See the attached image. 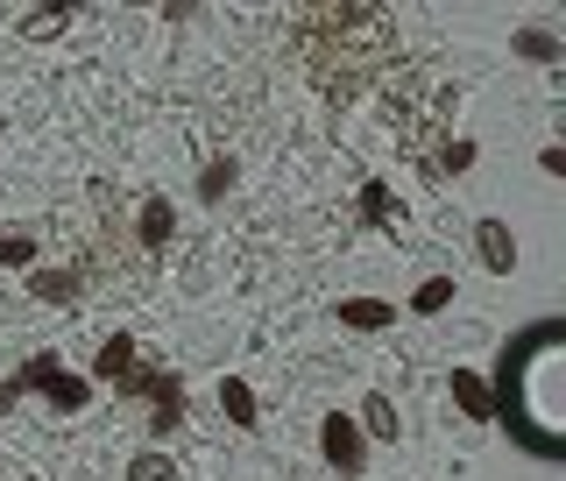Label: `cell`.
<instances>
[{"label":"cell","mask_w":566,"mask_h":481,"mask_svg":"<svg viewBox=\"0 0 566 481\" xmlns=\"http://www.w3.org/2000/svg\"><path fill=\"white\" fill-rule=\"evenodd\" d=\"M559 341H566V318H538V326H524V333H517V341H510V347H503V362H495V389H489V397H495V404H503V397H510V383H517V376H524V368H531V362H538V354H553Z\"/></svg>","instance_id":"cell-1"},{"label":"cell","mask_w":566,"mask_h":481,"mask_svg":"<svg viewBox=\"0 0 566 481\" xmlns=\"http://www.w3.org/2000/svg\"><path fill=\"white\" fill-rule=\"evenodd\" d=\"M14 389H43V397L57 404V411H85V397H93V383L64 376V362H57V354H35V362H22Z\"/></svg>","instance_id":"cell-2"},{"label":"cell","mask_w":566,"mask_h":481,"mask_svg":"<svg viewBox=\"0 0 566 481\" xmlns=\"http://www.w3.org/2000/svg\"><path fill=\"white\" fill-rule=\"evenodd\" d=\"M318 453H326V460H333V468H340V474L354 481V474H361V468H368V439H361V425H354V418H340V411H333L326 425H318Z\"/></svg>","instance_id":"cell-3"},{"label":"cell","mask_w":566,"mask_h":481,"mask_svg":"<svg viewBox=\"0 0 566 481\" xmlns=\"http://www.w3.org/2000/svg\"><path fill=\"white\" fill-rule=\"evenodd\" d=\"M120 389H135V397H149V404H156L149 432H164V439H170V425H185V389H177V376H128Z\"/></svg>","instance_id":"cell-4"},{"label":"cell","mask_w":566,"mask_h":481,"mask_svg":"<svg viewBox=\"0 0 566 481\" xmlns=\"http://www.w3.org/2000/svg\"><path fill=\"white\" fill-rule=\"evenodd\" d=\"M474 255H482L489 276H510V270H517V234H510L503 220H482V227H474Z\"/></svg>","instance_id":"cell-5"},{"label":"cell","mask_w":566,"mask_h":481,"mask_svg":"<svg viewBox=\"0 0 566 481\" xmlns=\"http://www.w3.org/2000/svg\"><path fill=\"white\" fill-rule=\"evenodd\" d=\"M93 376H99V383H114V389L135 376V341H128V333H114V341L93 354Z\"/></svg>","instance_id":"cell-6"},{"label":"cell","mask_w":566,"mask_h":481,"mask_svg":"<svg viewBox=\"0 0 566 481\" xmlns=\"http://www.w3.org/2000/svg\"><path fill=\"white\" fill-rule=\"evenodd\" d=\"M453 404L468 411L474 425H495V397H489V383L482 376H468V368H453Z\"/></svg>","instance_id":"cell-7"},{"label":"cell","mask_w":566,"mask_h":481,"mask_svg":"<svg viewBox=\"0 0 566 481\" xmlns=\"http://www.w3.org/2000/svg\"><path fill=\"white\" fill-rule=\"evenodd\" d=\"M389 318H397V305H382V297H340V326L347 333H382Z\"/></svg>","instance_id":"cell-8"},{"label":"cell","mask_w":566,"mask_h":481,"mask_svg":"<svg viewBox=\"0 0 566 481\" xmlns=\"http://www.w3.org/2000/svg\"><path fill=\"white\" fill-rule=\"evenodd\" d=\"M361 220H368V227H389V234H397L403 206H397V191H389L382 177H368V185H361Z\"/></svg>","instance_id":"cell-9"},{"label":"cell","mask_w":566,"mask_h":481,"mask_svg":"<svg viewBox=\"0 0 566 481\" xmlns=\"http://www.w3.org/2000/svg\"><path fill=\"white\" fill-rule=\"evenodd\" d=\"M29 297H35V305H71V297H78V270H35Z\"/></svg>","instance_id":"cell-10"},{"label":"cell","mask_w":566,"mask_h":481,"mask_svg":"<svg viewBox=\"0 0 566 481\" xmlns=\"http://www.w3.org/2000/svg\"><path fill=\"white\" fill-rule=\"evenodd\" d=\"M135 234H142V248H164V241L177 234V212H170V199H142Z\"/></svg>","instance_id":"cell-11"},{"label":"cell","mask_w":566,"mask_h":481,"mask_svg":"<svg viewBox=\"0 0 566 481\" xmlns=\"http://www.w3.org/2000/svg\"><path fill=\"white\" fill-rule=\"evenodd\" d=\"M354 425H361V439H397V432H403V425H397V404H389L382 389L361 404V418H354Z\"/></svg>","instance_id":"cell-12"},{"label":"cell","mask_w":566,"mask_h":481,"mask_svg":"<svg viewBox=\"0 0 566 481\" xmlns=\"http://www.w3.org/2000/svg\"><path fill=\"white\" fill-rule=\"evenodd\" d=\"M220 411L234 418V425H255V418H262V411H255V389H248L241 376H227V383H220Z\"/></svg>","instance_id":"cell-13"},{"label":"cell","mask_w":566,"mask_h":481,"mask_svg":"<svg viewBox=\"0 0 566 481\" xmlns=\"http://www.w3.org/2000/svg\"><path fill=\"white\" fill-rule=\"evenodd\" d=\"M510 43H517V57H531V64H559V57H566L559 35H545V29H517Z\"/></svg>","instance_id":"cell-14"},{"label":"cell","mask_w":566,"mask_h":481,"mask_svg":"<svg viewBox=\"0 0 566 481\" xmlns=\"http://www.w3.org/2000/svg\"><path fill=\"white\" fill-rule=\"evenodd\" d=\"M234 156H212V164L199 170V199H227V191H234Z\"/></svg>","instance_id":"cell-15"},{"label":"cell","mask_w":566,"mask_h":481,"mask_svg":"<svg viewBox=\"0 0 566 481\" xmlns=\"http://www.w3.org/2000/svg\"><path fill=\"white\" fill-rule=\"evenodd\" d=\"M128 481H177V468H170L164 447H142V453L128 460Z\"/></svg>","instance_id":"cell-16"},{"label":"cell","mask_w":566,"mask_h":481,"mask_svg":"<svg viewBox=\"0 0 566 481\" xmlns=\"http://www.w3.org/2000/svg\"><path fill=\"white\" fill-rule=\"evenodd\" d=\"M71 29V8H35L22 14V35H35V43H50V35H64Z\"/></svg>","instance_id":"cell-17"},{"label":"cell","mask_w":566,"mask_h":481,"mask_svg":"<svg viewBox=\"0 0 566 481\" xmlns=\"http://www.w3.org/2000/svg\"><path fill=\"white\" fill-rule=\"evenodd\" d=\"M453 305V276H424L411 291V312H447Z\"/></svg>","instance_id":"cell-18"},{"label":"cell","mask_w":566,"mask_h":481,"mask_svg":"<svg viewBox=\"0 0 566 481\" xmlns=\"http://www.w3.org/2000/svg\"><path fill=\"white\" fill-rule=\"evenodd\" d=\"M468 164H474V142H468V135L439 142V164H432V170H453V177H460V170H468Z\"/></svg>","instance_id":"cell-19"},{"label":"cell","mask_w":566,"mask_h":481,"mask_svg":"<svg viewBox=\"0 0 566 481\" xmlns=\"http://www.w3.org/2000/svg\"><path fill=\"white\" fill-rule=\"evenodd\" d=\"M29 262H35L29 234H0V270H29Z\"/></svg>","instance_id":"cell-20"},{"label":"cell","mask_w":566,"mask_h":481,"mask_svg":"<svg viewBox=\"0 0 566 481\" xmlns=\"http://www.w3.org/2000/svg\"><path fill=\"white\" fill-rule=\"evenodd\" d=\"M14 397H22V389H14V383H0V418L14 411Z\"/></svg>","instance_id":"cell-21"}]
</instances>
